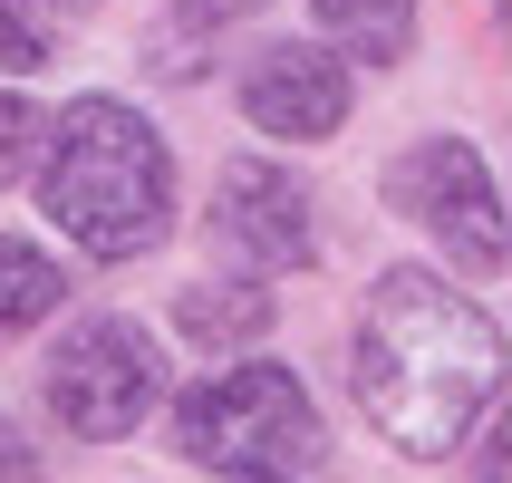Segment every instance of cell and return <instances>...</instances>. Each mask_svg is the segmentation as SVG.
Masks as SVG:
<instances>
[{
  "label": "cell",
  "mask_w": 512,
  "mask_h": 483,
  "mask_svg": "<svg viewBox=\"0 0 512 483\" xmlns=\"http://www.w3.org/2000/svg\"><path fill=\"white\" fill-rule=\"evenodd\" d=\"M358 406H368V426L397 445V455L435 464L455 455L464 426L503 397V329H493L484 300H464L445 290L435 271L397 261V271H377L368 310H358Z\"/></svg>",
  "instance_id": "obj_1"
},
{
  "label": "cell",
  "mask_w": 512,
  "mask_h": 483,
  "mask_svg": "<svg viewBox=\"0 0 512 483\" xmlns=\"http://www.w3.org/2000/svg\"><path fill=\"white\" fill-rule=\"evenodd\" d=\"M39 203L87 261H136L174 232V155L126 97H68L39 126Z\"/></svg>",
  "instance_id": "obj_2"
},
{
  "label": "cell",
  "mask_w": 512,
  "mask_h": 483,
  "mask_svg": "<svg viewBox=\"0 0 512 483\" xmlns=\"http://www.w3.org/2000/svg\"><path fill=\"white\" fill-rule=\"evenodd\" d=\"M319 406L310 387L281 368V358H242V368L203 377L174 397V455L184 464H213L232 483H290L319 464Z\"/></svg>",
  "instance_id": "obj_3"
},
{
  "label": "cell",
  "mask_w": 512,
  "mask_h": 483,
  "mask_svg": "<svg viewBox=\"0 0 512 483\" xmlns=\"http://www.w3.org/2000/svg\"><path fill=\"white\" fill-rule=\"evenodd\" d=\"M155 387H165V368H155V339H145L136 319H78V329L49 348V377H39L49 416L78 435V445L136 435V416L155 406Z\"/></svg>",
  "instance_id": "obj_4"
},
{
  "label": "cell",
  "mask_w": 512,
  "mask_h": 483,
  "mask_svg": "<svg viewBox=\"0 0 512 483\" xmlns=\"http://www.w3.org/2000/svg\"><path fill=\"white\" fill-rule=\"evenodd\" d=\"M387 203H397L416 232L445 242V261H464L474 281L503 271V194H493V165L464 136H416L387 165Z\"/></svg>",
  "instance_id": "obj_5"
},
{
  "label": "cell",
  "mask_w": 512,
  "mask_h": 483,
  "mask_svg": "<svg viewBox=\"0 0 512 483\" xmlns=\"http://www.w3.org/2000/svg\"><path fill=\"white\" fill-rule=\"evenodd\" d=\"M213 242H223V252H242L252 271H310V252H319L310 194H300L281 165L232 155V165L213 174Z\"/></svg>",
  "instance_id": "obj_6"
},
{
  "label": "cell",
  "mask_w": 512,
  "mask_h": 483,
  "mask_svg": "<svg viewBox=\"0 0 512 483\" xmlns=\"http://www.w3.org/2000/svg\"><path fill=\"white\" fill-rule=\"evenodd\" d=\"M242 116L261 136H290V145H319L348 126V68L319 39H281L242 68Z\"/></svg>",
  "instance_id": "obj_7"
},
{
  "label": "cell",
  "mask_w": 512,
  "mask_h": 483,
  "mask_svg": "<svg viewBox=\"0 0 512 483\" xmlns=\"http://www.w3.org/2000/svg\"><path fill=\"white\" fill-rule=\"evenodd\" d=\"M271 310H281V300H271V290L261 281H203V290H184V300H174V329H184V339L194 348H242V339H261V329H271Z\"/></svg>",
  "instance_id": "obj_8"
},
{
  "label": "cell",
  "mask_w": 512,
  "mask_h": 483,
  "mask_svg": "<svg viewBox=\"0 0 512 483\" xmlns=\"http://www.w3.org/2000/svg\"><path fill=\"white\" fill-rule=\"evenodd\" d=\"M319 29L339 39L348 58H368V68H397L406 39H416V0H310Z\"/></svg>",
  "instance_id": "obj_9"
},
{
  "label": "cell",
  "mask_w": 512,
  "mask_h": 483,
  "mask_svg": "<svg viewBox=\"0 0 512 483\" xmlns=\"http://www.w3.org/2000/svg\"><path fill=\"white\" fill-rule=\"evenodd\" d=\"M58 261L39 252V242H0V339H20L29 319H49L58 310Z\"/></svg>",
  "instance_id": "obj_10"
},
{
  "label": "cell",
  "mask_w": 512,
  "mask_h": 483,
  "mask_svg": "<svg viewBox=\"0 0 512 483\" xmlns=\"http://www.w3.org/2000/svg\"><path fill=\"white\" fill-rule=\"evenodd\" d=\"M242 10H261V0H174V29L155 39V49H165L155 68H174V49H184V39H213V29H232Z\"/></svg>",
  "instance_id": "obj_11"
},
{
  "label": "cell",
  "mask_w": 512,
  "mask_h": 483,
  "mask_svg": "<svg viewBox=\"0 0 512 483\" xmlns=\"http://www.w3.org/2000/svg\"><path fill=\"white\" fill-rule=\"evenodd\" d=\"M39 126H49V116H29L20 97L0 87V184H20V174L39 165Z\"/></svg>",
  "instance_id": "obj_12"
},
{
  "label": "cell",
  "mask_w": 512,
  "mask_h": 483,
  "mask_svg": "<svg viewBox=\"0 0 512 483\" xmlns=\"http://www.w3.org/2000/svg\"><path fill=\"white\" fill-rule=\"evenodd\" d=\"M39 58H49V39H39V29L0 0V68H39Z\"/></svg>",
  "instance_id": "obj_13"
},
{
  "label": "cell",
  "mask_w": 512,
  "mask_h": 483,
  "mask_svg": "<svg viewBox=\"0 0 512 483\" xmlns=\"http://www.w3.org/2000/svg\"><path fill=\"white\" fill-rule=\"evenodd\" d=\"M0 483H49V464H39V445H29L10 416H0Z\"/></svg>",
  "instance_id": "obj_14"
},
{
  "label": "cell",
  "mask_w": 512,
  "mask_h": 483,
  "mask_svg": "<svg viewBox=\"0 0 512 483\" xmlns=\"http://www.w3.org/2000/svg\"><path fill=\"white\" fill-rule=\"evenodd\" d=\"M10 10H20V20L39 29V39H49V29H68V20H87V10H97V0H10Z\"/></svg>",
  "instance_id": "obj_15"
},
{
  "label": "cell",
  "mask_w": 512,
  "mask_h": 483,
  "mask_svg": "<svg viewBox=\"0 0 512 483\" xmlns=\"http://www.w3.org/2000/svg\"><path fill=\"white\" fill-rule=\"evenodd\" d=\"M503 445H512V435L493 426V435H484V464H474V474H484V483H503Z\"/></svg>",
  "instance_id": "obj_16"
}]
</instances>
